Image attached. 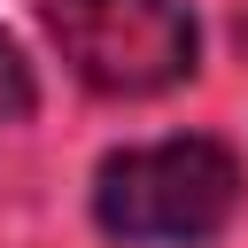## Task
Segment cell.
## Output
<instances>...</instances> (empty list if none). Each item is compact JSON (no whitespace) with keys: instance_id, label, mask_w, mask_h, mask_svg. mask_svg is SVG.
Masks as SVG:
<instances>
[{"instance_id":"2","label":"cell","mask_w":248,"mask_h":248,"mask_svg":"<svg viewBox=\"0 0 248 248\" xmlns=\"http://www.w3.org/2000/svg\"><path fill=\"white\" fill-rule=\"evenodd\" d=\"M46 31L93 93L140 101L194 70L186 0H46Z\"/></svg>"},{"instance_id":"3","label":"cell","mask_w":248,"mask_h":248,"mask_svg":"<svg viewBox=\"0 0 248 248\" xmlns=\"http://www.w3.org/2000/svg\"><path fill=\"white\" fill-rule=\"evenodd\" d=\"M31 116V62L16 54V39L0 31V124H23Z\"/></svg>"},{"instance_id":"1","label":"cell","mask_w":248,"mask_h":248,"mask_svg":"<svg viewBox=\"0 0 248 248\" xmlns=\"http://www.w3.org/2000/svg\"><path fill=\"white\" fill-rule=\"evenodd\" d=\"M240 209V163L232 147L186 132L155 147H124L93 178V217L124 248H194L217 240Z\"/></svg>"}]
</instances>
